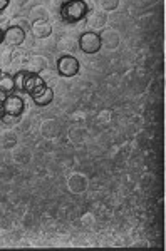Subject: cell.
<instances>
[{"label": "cell", "mask_w": 166, "mask_h": 251, "mask_svg": "<svg viewBox=\"0 0 166 251\" xmlns=\"http://www.w3.org/2000/svg\"><path fill=\"white\" fill-rule=\"evenodd\" d=\"M89 12V7L84 0H67L60 9V17L64 22L74 24L79 22L81 19H84Z\"/></svg>", "instance_id": "1"}, {"label": "cell", "mask_w": 166, "mask_h": 251, "mask_svg": "<svg viewBox=\"0 0 166 251\" xmlns=\"http://www.w3.org/2000/svg\"><path fill=\"white\" fill-rule=\"evenodd\" d=\"M79 49L86 54H96V52L101 49V39L98 32H84L81 35V39L78 40Z\"/></svg>", "instance_id": "2"}, {"label": "cell", "mask_w": 166, "mask_h": 251, "mask_svg": "<svg viewBox=\"0 0 166 251\" xmlns=\"http://www.w3.org/2000/svg\"><path fill=\"white\" fill-rule=\"evenodd\" d=\"M57 72L62 77H74L79 72V60L74 55H62L57 60Z\"/></svg>", "instance_id": "3"}, {"label": "cell", "mask_w": 166, "mask_h": 251, "mask_svg": "<svg viewBox=\"0 0 166 251\" xmlns=\"http://www.w3.org/2000/svg\"><path fill=\"white\" fill-rule=\"evenodd\" d=\"M108 14L103 10H89L86 15V27L89 32H99L106 27Z\"/></svg>", "instance_id": "4"}, {"label": "cell", "mask_w": 166, "mask_h": 251, "mask_svg": "<svg viewBox=\"0 0 166 251\" xmlns=\"http://www.w3.org/2000/svg\"><path fill=\"white\" fill-rule=\"evenodd\" d=\"M26 30H22L20 27L10 25L9 29L3 32V44L9 47H20L26 40Z\"/></svg>", "instance_id": "5"}, {"label": "cell", "mask_w": 166, "mask_h": 251, "mask_svg": "<svg viewBox=\"0 0 166 251\" xmlns=\"http://www.w3.org/2000/svg\"><path fill=\"white\" fill-rule=\"evenodd\" d=\"M66 186H67V189L72 194H81V193H84L87 189L89 181H87V177L84 176L83 173H72L71 176L67 177Z\"/></svg>", "instance_id": "6"}, {"label": "cell", "mask_w": 166, "mask_h": 251, "mask_svg": "<svg viewBox=\"0 0 166 251\" xmlns=\"http://www.w3.org/2000/svg\"><path fill=\"white\" fill-rule=\"evenodd\" d=\"M49 62L44 55H29L24 64V71L30 72V74H40V72L47 71Z\"/></svg>", "instance_id": "7"}, {"label": "cell", "mask_w": 166, "mask_h": 251, "mask_svg": "<svg viewBox=\"0 0 166 251\" xmlns=\"http://www.w3.org/2000/svg\"><path fill=\"white\" fill-rule=\"evenodd\" d=\"M24 100L20 96H14V94H9L3 100V111L5 114H12V116H22L24 112Z\"/></svg>", "instance_id": "8"}, {"label": "cell", "mask_w": 166, "mask_h": 251, "mask_svg": "<svg viewBox=\"0 0 166 251\" xmlns=\"http://www.w3.org/2000/svg\"><path fill=\"white\" fill-rule=\"evenodd\" d=\"M39 132L42 137H46V139H55L59 134H60V124L57 119H46L42 121V124H40L39 127Z\"/></svg>", "instance_id": "9"}, {"label": "cell", "mask_w": 166, "mask_h": 251, "mask_svg": "<svg viewBox=\"0 0 166 251\" xmlns=\"http://www.w3.org/2000/svg\"><path fill=\"white\" fill-rule=\"evenodd\" d=\"M17 132L14 131V127L5 126L3 129H0V148L2 149H12L17 146Z\"/></svg>", "instance_id": "10"}, {"label": "cell", "mask_w": 166, "mask_h": 251, "mask_svg": "<svg viewBox=\"0 0 166 251\" xmlns=\"http://www.w3.org/2000/svg\"><path fill=\"white\" fill-rule=\"evenodd\" d=\"M30 32L35 39H47L52 34V24L49 20H35L30 25Z\"/></svg>", "instance_id": "11"}, {"label": "cell", "mask_w": 166, "mask_h": 251, "mask_svg": "<svg viewBox=\"0 0 166 251\" xmlns=\"http://www.w3.org/2000/svg\"><path fill=\"white\" fill-rule=\"evenodd\" d=\"M32 99L37 106H49L52 99H54V91H52L51 86H42L32 94Z\"/></svg>", "instance_id": "12"}, {"label": "cell", "mask_w": 166, "mask_h": 251, "mask_svg": "<svg viewBox=\"0 0 166 251\" xmlns=\"http://www.w3.org/2000/svg\"><path fill=\"white\" fill-rule=\"evenodd\" d=\"M99 39H101V46H104L106 49H111V50L112 49H117L121 44L119 34L112 29H106V30L103 29V34L99 35Z\"/></svg>", "instance_id": "13"}, {"label": "cell", "mask_w": 166, "mask_h": 251, "mask_svg": "<svg viewBox=\"0 0 166 251\" xmlns=\"http://www.w3.org/2000/svg\"><path fill=\"white\" fill-rule=\"evenodd\" d=\"M12 161L15 164H29L32 161V151L27 146H15L12 148Z\"/></svg>", "instance_id": "14"}, {"label": "cell", "mask_w": 166, "mask_h": 251, "mask_svg": "<svg viewBox=\"0 0 166 251\" xmlns=\"http://www.w3.org/2000/svg\"><path fill=\"white\" fill-rule=\"evenodd\" d=\"M42 86H46L42 75L30 74V72H27V79H26V86H24V92H29V94L32 96L35 91H37V89H40Z\"/></svg>", "instance_id": "15"}, {"label": "cell", "mask_w": 166, "mask_h": 251, "mask_svg": "<svg viewBox=\"0 0 166 251\" xmlns=\"http://www.w3.org/2000/svg\"><path fill=\"white\" fill-rule=\"evenodd\" d=\"M67 137H69V141H71L72 144H83L84 141L87 139V129L83 127L81 124H76V126H72V127L69 129Z\"/></svg>", "instance_id": "16"}, {"label": "cell", "mask_w": 166, "mask_h": 251, "mask_svg": "<svg viewBox=\"0 0 166 251\" xmlns=\"http://www.w3.org/2000/svg\"><path fill=\"white\" fill-rule=\"evenodd\" d=\"M78 49H79L78 40L72 39V37H62L57 40V50L66 55H72Z\"/></svg>", "instance_id": "17"}, {"label": "cell", "mask_w": 166, "mask_h": 251, "mask_svg": "<svg viewBox=\"0 0 166 251\" xmlns=\"http://www.w3.org/2000/svg\"><path fill=\"white\" fill-rule=\"evenodd\" d=\"M27 57H29V55H27L26 50H22V49H19V47H12V54H10V64H12V66L24 67Z\"/></svg>", "instance_id": "18"}, {"label": "cell", "mask_w": 166, "mask_h": 251, "mask_svg": "<svg viewBox=\"0 0 166 251\" xmlns=\"http://www.w3.org/2000/svg\"><path fill=\"white\" fill-rule=\"evenodd\" d=\"M47 17H49V10H47L44 5L32 7L30 12H29V20H30V22H35V20H47Z\"/></svg>", "instance_id": "19"}, {"label": "cell", "mask_w": 166, "mask_h": 251, "mask_svg": "<svg viewBox=\"0 0 166 251\" xmlns=\"http://www.w3.org/2000/svg\"><path fill=\"white\" fill-rule=\"evenodd\" d=\"M14 89H15L14 77L9 74H0V91L5 92V94H10Z\"/></svg>", "instance_id": "20"}, {"label": "cell", "mask_w": 166, "mask_h": 251, "mask_svg": "<svg viewBox=\"0 0 166 251\" xmlns=\"http://www.w3.org/2000/svg\"><path fill=\"white\" fill-rule=\"evenodd\" d=\"M99 7L103 12H112L117 9V5H119V0H98Z\"/></svg>", "instance_id": "21"}, {"label": "cell", "mask_w": 166, "mask_h": 251, "mask_svg": "<svg viewBox=\"0 0 166 251\" xmlns=\"http://www.w3.org/2000/svg\"><path fill=\"white\" fill-rule=\"evenodd\" d=\"M26 79H27V71H19L17 74L14 75V82H15V89H17V91H22L24 92Z\"/></svg>", "instance_id": "22"}, {"label": "cell", "mask_w": 166, "mask_h": 251, "mask_svg": "<svg viewBox=\"0 0 166 251\" xmlns=\"http://www.w3.org/2000/svg\"><path fill=\"white\" fill-rule=\"evenodd\" d=\"M12 25H15V27H20L22 30H26V32H29L30 30V25H32V22L27 17H15V19H12Z\"/></svg>", "instance_id": "23"}, {"label": "cell", "mask_w": 166, "mask_h": 251, "mask_svg": "<svg viewBox=\"0 0 166 251\" xmlns=\"http://www.w3.org/2000/svg\"><path fill=\"white\" fill-rule=\"evenodd\" d=\"M112 119V112L109 111V109H103V111H99L98 114V123L101 126H108L109 123H111Z\"/></svg>", "instance_id": "24"}, {"label": "cell", "mask_w": 166, "mask_h": 251, "mask_svg": "<svg viewBox=\"0 0 166 251\" xmlns=\"http://www.w3.org/2000/svg\"><path fill=\"white\" fill-rule=\"evenodd\" d=\"M81 225L84 226V228H92V226L96 225V218L92 213H86L83 214V218H81Z\"/></svg>", "instance_id": "25"}, {"label": "cell", "mask_w": 166, "mask_h": 251, "mask_svg": "<svg viewBox=\"0 0 166 251\" xmlns=\"http://www.w3.org/2000/svg\"><path fill=\"white\" fill-rule=\"evenodd\" d=\"M0 123H3L5 126H9V127H12V126H17V124L20 123V116L3 114V117L0 119Z\"/></svg>", "instance_id": "26"}, {"label": "cell", "mask_w": 166, "mask_h": 251, "mask_svg": "<svg viewBox=\"0 0 166 251\" xmlns=\"http://www.w3.org/2000/svg\"><path fill=\"white\" fill-rule=\"evenodd\" d=\"M86 119H87V114L84 111H76L71 114V121L76 124H84L86 123Z\"/></svg>", "instance_id": "27"}, {"label": "cell", "mask_w": 166, "mask_h": 251, "mask_svg": "<svg viewBox=\"0 0 166 251\" xmlns=\"http://www.w3.org/2000/svg\"><path fill=\"white\" fill-rule=\"evenodd\" d=\"M12 25V19L5 14H0V30L5 32Z\"/></svg>", "instance_id": "28"}, {"label": "cell", "mask_w": 166, "mask_h": 251, "mask_svg": "<svg viewBox=\"0 0 166 251\" xmlns=\"http://www.w3.org/2000/svg\"><path fill=\"white\" fill-rule=\"evenodd\" d=\"M34 39H35V37L32 35V32L29 30V32L26 34V40H24V44H26V46L29 47V49H30V47H34Z\"/></svg>", "instance_id": "29"}, {"label": "cell", "mask_w": 166, "mask_h": 251, "mask_svg": "<svg viewBox=\"0 0 166 251\" xmlns=\"http://www.w3.org/2000/svg\"><path fill=\"white\" fill-rule=\"evenodd\" d=\"M12 2H14V3H15V5H17V7H26L27 3L30 2V0H12Z\"/></svg>", "instance_id": "30"}, {"label": "cell", "mask_w": 166, "mask_h": 251, "mask_svg": "<svg viewBox=\"0 0 166 251\" xmlns=\"http://www.w3.org/2000/svg\"><path fill=\"white\" fill-rule=\"evenodd\" d=\"M9 2H10V0H0V12L7 9V5H9Z\"/></svg>", "instance_id": "31"}, {"label": "cell", "mask_w": 166, "mask_h": 251, "mask_svg": "<svg viewBox=\"0 0 166 251\" xmlns=\"http://www.w3.org/2000/svg\"><path fill=\"white\" fill-rule=\"evenodd\" d=\"M3 114H5V111H3V102L0 100V119L3 117Z\"/></svg>", "instance_id": "32"}, {"label": "cell", "mask_w": 166, "mask_h": 251, "mask_svg": "<svg viewBox=\"0 0 166 251\" xmlns=\"http://www.w3.org/2000/svg\"><path fill=\"white\" fill-rule=\"evenodd\" d=\"M3 42V30H0V44Z\"/></svg>", "instance_id": "33"}, {"label": "cell", "mask_w": 166, "mask_h": 251, "mask_svg": "<svg viewBox=\"0 0 166 251\" xmlns=\"http://www.w3.org/2000/svg\"><path fill=\"white\" fill-rule=\"evenodd\" d=\"M66 2H67V0H66Z\"/></svg>", "instance_id": "34"}]
</instances>
